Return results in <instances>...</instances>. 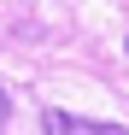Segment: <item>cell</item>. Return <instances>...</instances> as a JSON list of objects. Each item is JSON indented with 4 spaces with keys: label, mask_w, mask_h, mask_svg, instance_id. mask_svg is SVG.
Instances as JSON below:
<instances>
[{
    "label": "cell",
    "mask_w": 129,
    "mask_h": 135,
    "mask_svg": "<svg viewBox=\"0 0 129 135\" xmlns=\"http://www.w3.org/2000/svg\"><path fill=\"white\" fill-rule=\"evenodd\" d=\"M123 47H129V41H123Z\"/></svg>",
    "instance_id": "cell-3"
},
{
    "label": "cell",
    "mask_w": 129,
    "mask_h": 135,
    "mask_svg": "<svg viewBox=\"0 0 129 135\" xmlns=\"http://www.w3.org/2000/svg\"><path fill=\"white\" fill-rule=\"evenodd\" d=\"M0 118H6V88H0Z\"/></svg>",
    "instance_id": "cell-2"
},
{
    "label": "cell",
    "mask_w": 129,
    "mask_h": 135,
    "mask_svg": "<svg viewBox=\"0 0 129 135\" xmlns=\"http://www.w3.org/2000/svg\"><path fill=\"white\" fill-rule=\"evenodd\" d=\"M41 135H129L117 123H88L76 112H41Z\"/></svg>",
    "instance_id": "cell-1"
}]
</instances>
